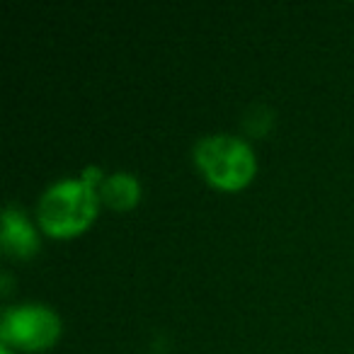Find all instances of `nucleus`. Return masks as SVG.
<instances>
[{"mask_svg": "<svg viewBox=\"0 0 354 354\" xmlns=\"http://www.w3.org/2000/svg\"><path fill=\"white\" fill-rule=\"evenodd\" d=\"M80 180H83V183H88L90 187H95V183H100V180H102V172H100V167H88Z\"/></svg>", "mask_w": 354, "mask_h": 354, "instance_id": "nucleus-6", "label": "nucleus"}, {"mask_svg": "<svg viewBox=\"0 0 354 354\" xmlns=\"http://www.w3.org/2000/svg\"><path fill=\"white\" fill-rule=\"evenodd\" d=\"M0 241L6 248L8 255L27 260L39 250V236H37L35 226L25 218V214L17 212V209H6L3 214V233H0Z\"/></svg>", "mask_w": 354, "mask_h": 354, "instance_id": "nucleus-4", "label": "nucleus"}, {"mask_svg": "<svg viewBox=\"0 0 354 354\" xmlns=\"http://www.w3.org/2000/svg\"><path fill=\"white\" fill-rule=\"evenodd\" d=\"M100 197L117 212H129L141 199V185L129 172H114L100 185Z\"/></svg>", "mask_w": 354, "mask_h": 354, "instance_id": "nucleus-5", "label": "nucleus"}, {"mask_svg": "<svg viewBox=\"0 0 354 354\" xmlns=\"http://www.w3.org/2000/svg\"><path fill=\"white\" fill-rule=\"evenodd\" d=\"M39 226L54 238H73L97 216V194L83 180H61L39 199Z\"/></svg>", "mask_w": 354, "mask_h": 354, "instance_id": "nucleus-1", "label": "nucleus"}, {"mask_svg": "<svg viewBox=\"0 0 354 354\" xmlns=\"http://www.w3.org/2000/svg\"><path fill=\"white\" fill-rule=\"evenodd\" d=\"M61 335V318L41 304L12 306L0 320V339L6 347H17L25 352L49 349Z\"/></svg>", "mask_w": 354, "mask_h": 354, "instance_id": "nucleus-3", "label": "nucleus"}, {"mask_svg": "<svg viewBox=\"0 0 354 354\" xmlns=\"http://www.w3.org/2000/svg\"><path fill=\"white\" fill-rule=\"evenodd\" d=\"M0 354H12V349H10V347H6V344H3V349H0Z\"/></svg>", "mask_w": 354, "mask_h": 354, "instance_id": "nucleus-7", "label": "nucleus"}, {"mask_svg": "<svg viewBox=\"0 0 354 354\" xmlns=\"http://www.w3.org/2000/svg\"><path fill=\"white\" fill-rule=\"evenodd\" d=\"M194 160L204 172V177L218 189L245 187L257 170L252 148L228 133L204 136L194 148Z\"/></svg>", "mask_w": 354, "mask_h": 354, "instance_id": "nucleus-2", "label": "nucleus"}]
</instances>
